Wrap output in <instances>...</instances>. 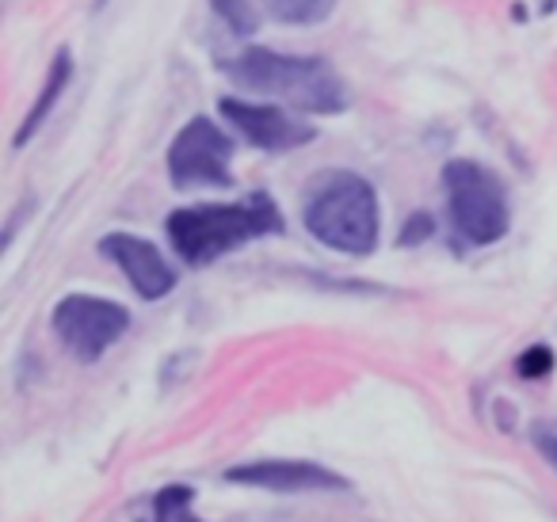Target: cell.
Wrapping results in <instances>:
<instances>
[{
	"label": "cell",
	"instance_id": "9a60e30c",
	"mask_svg": "<svg viewBox=\"0 0 557 522\" xmlns=\"http://www.w3.org/2000/svg\"><path fill=\"white\" fill-rule=\"evenodd\" d=\"M424 237H432V217H428V214H412L409 225H405V233H401V245H420Z\"/></svg>",
	"mask_w": 557,
	"mask_h": 522
},
{
	"label": "cell",
	"instance_id": "9c48e42d",
	"mask_svg": "<svg viewBox=\"0 0 557 522\" xmlns=\"http://www.w3.org/2000/svg\"><path fill=\"white\" fill-rule=\"evenodd\" d=\"M225 481L245 484V488H268V492H336L348 488L341 473L325 465H313V461H295V458H278V461H248V465L225 469Z\"/></svg>",
	"mask_w": 557,
	"mask_h": 522
},
{
	"label": "cell",
	"instance_id": "5b68a950",
	"mask_svg": "<svg viewBox=\"0 0 557 522\" xmlns=\"http://www.w3.org/2000/svg\"><path fill=\"white\" fill-rule=\"evenodd\" d=\"M169 176L180 191L191 187H233V141L214 119L195 115L172 138Z\"/></svg>",
	"mask_w": 557,
	"mask_h": 522
},
{
	"label": "cell",
	"instance_id": "8fae6325",
	"mask_svg": "<svg viewBox=\"0 0 557 522\" xmlns=\"http://www.w3.org/2000/svg\"><path fill=\"white\" fill-rule=\"evenodd\" d=\"M341 0H268L271 16L290 27H318L336 12Z\"/></svg>",
	"mask_w": 557,
	"mask_h": 522
},
{
	"label": "cell",
	"instance_id": "30bf717a",
	"mask_svg": "<svg viewBox=\"0 0 557 522\" xmlns=\"http://www.w3.org/2000/svg\"><path fill=\"white\" fill-rule=\"evenodd\" d=\"M70 77H73V58H70V50H58L54 62H50V70H47V80H42L39 100L32 103V111H27V119L20 123V130H16V149H24L27 141H32L35 134L42 130V123H47L50 111H54L58 96H62L65 85H70Z\"/></svg>",
	"mask_w": 557,
	"mask_h": 522
},
{
	"label": "cell",
	"instance_id": "7a4b0ae2",
	"mask_svg": "<svg viewBox=\"0 0 557 522\" xmlns=\"http://www.w3.org/2000/svg\"><path fill=\"white\" fill-rule=\"evenodd\" d=\"M271 233H283V214L275 199L263 191L248 195L240 202H207V207H180L169 214V240L187 268L230 256L233 248L252 245Z\"/></svg>",
	"mask_w": 557,
	"mask_h": 522
},
{
	"label": "cell",
	"instance_id": "8992f818",
	"mask_svg": "<svg viewBox=\"0 0 557 522\" xmlns=\"http://www.w3.org/2000/svg\"><path fill=\"white\" fill-rule=\"evenodd\" d=\"M131 313L119 301L92 298V294H70L54 306V332L73 359L96 362L111 344L126 336Z\"/></svg>",
	"mask_w": 557,
	"mask_h": 522
},
{
	"label": "cell",
	"instance_id": "2e32d148",
	"mask_svg": "<svg viewBox=\"0 0 557 522\" xmlns=\"http://www.w3.org/2000/svg\"><path fill=\"white\" fill-rule=\"evenodd\" d=\"M539 446H542V453H546L549 461H557V431L539 427Z\"/></svg>",
	"mask_w": 557,
	"mask_h": 522
},
{
	"label": "cell",
	"instance_id": "ba28073f",
	"mask_svg": "<svg viewBox=\"0 0 557 522\" xmlns=\"http://www.w3.org/2000/svg\"><path fill=\"white\" fill-rule=\"evenodd\" d=\"M100 252L131 278V286L138 290V298L146 301H161L164 294L176 290V271L172 263L157 252V245L134 237V233H108L100 240Z\"/></svg>",
	"mask_w": 557,
	"mask_h": 522
},
{
	"label": "cell",
	"instance_id": "5bb4252c",
	"mask_svg": "<svg viewBox=\"0 0 557 522\" xmlns=\"http://www.w3.org/2000/svg\"><path fill=\"white\" fill-rule=\"evenodd\" d=\"M516 370H519V377H527V382H539V377L554 374V347H546V344L527 347V351L516 359Z\"/></svg>",
	"mask_w": 557,
	"mask_h": 522
},
{
	"label": "cell",
	"instance_id": "3957f363",
	"mask_svg": "<svg viewBox=\"0 0 557 522\" xmlns=\"http://www.w3.org/2000/svg\"><path fill=\"white\" fill-rule=\"evenodd\" d=\"M310 237L344 256H371L379 248V191L359 172H325L302 207Z\"/></svg>",
	"mask_w": 557,
	"mask_h": 522
},
{
	"label": "cell",
	"instance_id": "277c9868",
	"mask_svg": "<svg viewBox=\"0 0 557 522\" xmlns=\"http://www.w3.org/2000/svg\"><path fill=\"white\" fill-rule=\"evenodd\" d=\"M447 214L455 233L473 248L496 245L511 229V207L500 176L478 161H450L443 169Z\"/></svg>",
	"mask_w": 557,
	"mask_h": 522
},
{
	"label": "cell",
	"instance_id": "7c38bea8",
	"mask_svg": "<svg viewBox=\"0 0 557 522\" xmlns=\"http://www.w3.org/2000/svg\"><path fill=\"white\" fill-rule=\"evenodd\" d=\"M191 499H195L191 484H169V488H161L149 499L153 522H202L199 514L191 511Z\"/></svg>",
	"mask_w": 557,
	"mask_h": 522
},
{
	"label": "cell",
	"instance_id": "4fadbf2b",
	"mask_svg": "<svg viewBox=\"0 0 557 522\" xmlns=\"http://www.w3.org/2000/svg\"><path fill=\"white\" fill-rule=\"evenodd\" d=\"M210 9L222 24H230L233 35H252L256 32V16L248 9V0H210Z\"/></svg>",
	"mask_w": 557,
	"mask_h": 522
},
{
	"label": "cell",
	"instance_id": "52a82bcc",
	"mask_svg": "<svg viewBox=\"0 0 557 522\" xmlns=\"http://www.w3.org/2000/svg\"><path fill=\"white\" fill-rule=\"evenodd\" d=\"M218 108H222L225 123H230L248 146L263 149V153H290V149L313 141V126L298 123L295 115L268 108V103H248V100H237V96H225Z\"/></svg>",
	"mask_w": 557,
	"mask_h": 522
},
{
	"label": "cell",
	"instance_id": "6da1fadb",
	"mask_svg": "<svg viewBox=\"0 0 557 522\" xmlns=\"http://www.w3.org/2000/svg\"><path fill=\"white\" fill-rule=\"evenodd\" d=\"M222 73L248 92L287 100L290 108L306 111V115H341V111H348V85L325 58L248 47L233 62H222Z\"/></svg>",
	"mask_w": 557,
	"mask_h": 522
}]
</instances>
